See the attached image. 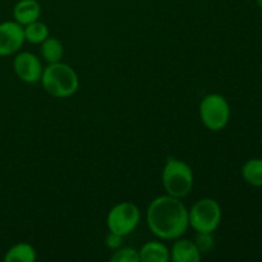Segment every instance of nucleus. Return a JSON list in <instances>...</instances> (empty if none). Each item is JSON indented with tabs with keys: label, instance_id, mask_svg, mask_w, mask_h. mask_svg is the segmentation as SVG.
Segmentation results:
<instances>
[{
	"label": "nucleus",
	"instance_id": "obj_1",
	"mask_svg": "<svg viewBox=\"0 0 262 262\" xmlns=\"http://www.w3.org/2000/svg\"><path fill=\"white\" fill-rule=\"evenodd\" d=\"M148 229L164 241L181 238L189 227L188 210L181 199L164 194L152 200L146 212Z\"/></svg>",
	"mask_w": 262,
	"mask_h": 262
},
{
	"label": "nucleus",
	"instance_id": "obj_2",
	"mask_svg": "<svg viewBox=\"0 0 262 262\" xmlns=\"http://www.w3.org/2000/svg\"><path fill=\"white\" fill-rule=\"evenodd\" d=\"M40 82L42 89L56 99L73 96L79 87L77 72L69 64L63 63L61 60L48 64V67L43 68Z\"/></svg>",
	"mask_w": 262,
	"mask_h": 262
},
{
	"label": "nucleus",
	"instance_id": "obj_3",
	"mask_svg": "<svg viewBox=\"0 0 262 262\" xmlns=\"http://www.w3.org/2000/svg\"><path fill=\"white\" fill-rule=\"evenodd\" d=\"M161 182L166 194L183 199L193 188V171L186 161L170 156L166 159L161 173Z\"/></svg>",
	"mask_w": 262,
	"mask_h": 262
},
{
	"label": "nucleus",
	"instance_id": "obj_4",
	"mask_svg": "<svg viewBox=\"0 0 262 262\" xmlns=\"http://www.w3.org/2000/svg\"><path fill=\"white\" fill-rule=\"evenodd\" d=\"M222 222V207L210 197L197 200L188 210L189 227L196 233H214Z\"/></svg>",
	"mask_w": 262,
	"mask_h": 262
},
{
	"label": "nucleus",
	"instance_id": "obj_5",
	"mask_svg": "<svg viewBox=\"0 0 262 262\" xmlns=\"http://www.w3.org/2000/svg\"><path fill=\"white\" fill-rule=\"evenodd\" d=\"M200 118L207 129L222 130L230 119V106L228 100L220 94H209L201 100Z\"/></svg>",
	"mask_w": 262,
	"mask_h": 262
},
{
	"label": "nucleus",
	"instance_id": "obj_6",
	"mask_svg": "<svg viewBox=\"0 0 262 262\" xmlns=\"http://www.w3.org/2000/svg\"><path fill=\"white\" fill-rule=\"evenodd\" d=\"M141 220V211L135 204L129 201H123L115 205L109 211L106 217V225L109 232L115 234L125 235L135 232Z\"/></svg>",
	"mask_w": 262,
	"mask_h": 262
},
{
	"label": "nucleus",
	"instance_id": "obj_7",
	"mask_svg": "<svg viewBox=\"0 0 262 262\" xmlns=\"http://www.w3.org/2000/svg\"><path fill=\"white\" fill-rule=\"evenodd\" d=\"M23 26L15 20L0 23V56H9L18 53L25 43Z\"/></svg>",
	"mask_w": 262,
	"mask_h": 262
},
{
	"label": "nucleus",
	"instance_id": "obj_8",
	"mask_svg": "<svg viewBox=\"0 0 262 262\" xmlns=\"http://www.w3.org/2000/svg\"><path fill=\"white\" fill-rule=\"evenodd\" d=\"M13 69L20 81L30 84L40 82L43 71L40 59L35 54L28 53V51H23L14 56Z\"/></svg>",
	"mask_w": 262,
	"mask_h": 262
},
{
	"label": "nucleus",
	"instance_id": "obj_9",
	"mask_svg": "<svg viewBox=\"0 0 262 262\" xmlns=\"http://www.w3.org/2000/svg\"><path fill=\"white\" fill-rule=\"evenodd\" d=\"M201 252L196 243L186 238H177L170 251V260L174 262H199Z\"/></svg>",
	"mask_w": 262,
	"mask_h": 262
},
{
	"label": "nucleus",
	"instance_id": "obj_10",
	"mask_svg": "<svg viewBox=\"0 0 262 262\" xmlns=\"http://www.w3.org/2000/svg\"><path fill=\"white\" fill-rule=\"evenodd\" d=\"M41 15V7L37 0H19L13 8V17L15 22L22 26L38 20Z\"/></svg>",
	"mask_w": 262,
	"mask_h": 262
},
{
	"label": "nucleus",
	"instance_id": "obj_11",
	"mask_svg": "<svg viewBox=\"0 0 262 262\" xmlns=\"http://www.w3.org/2000/svg\"><path fill=\"white\" fill-rule=\"evenodd\" d=\"M138 252L142 262H168L170 260L169 248L159 241H148Z\"/></svg>",
	"mask_w": 262,
	"mask_h": 262
},
{
	"label": "nucleus",
	"instance_id": "obj_12",
	"mask_svg": "<svg viewBox=\"0 0 262 262\" xmlns=\"http://www.w3.org/2000/svg\"><path fill=\"white\" fill-rule=\"evenodd\" d=\"M36 260V251L31 245L25 242L17 243L7 251L5 262H33Z\"/></svg>",
	"mask_w": 262,
	"mask_h": 262
},
{
	"label": "nucleus",
	"instance_id": "obj_13",
	"mask_svg": "<svg viewBox=\"0 0 262 262\" xmlns=\"http://www.w3.org/2000/svg\"><path fill=\"white\" fill-rule=\"evenodd\" d=\"M64 55V48L63 43L55 37H50L41 42V56H42L43 60L48 64L51 63H58L61 60Z\"/></svg>",
	"mask_w": 262,
	"mask_h": 262
},
{
	"label": "nucleus",
	"instance_id": "obj_14",
	"mask_svg": "<svg viewBox=\"0 0 262 262\" xmlns=\"http://www.w3.org/2000/svg\"><path fill=\"white\" fill-rule=\"evenodd\" d=\"M242 177L246 183L253 187H262V159H251L242 168Z\"/></svg>",
	"mask_w": 262,
	"mask_h": 262
},
{
	"label": "nucleus",
	"instance_id": "obj_15",
	"mask_svg": "<svg viewBox=\"0 0 262 262\" xmlns=\"http://www.w3.org/2000/svg\"><path fill=\"white\" fill-rule=\"evenodd\" d=\"M23 30H25L26 41L33 43V45L41 43L45 38L49 37L48 26L43 22H40V20H35L30 25L23 26Z\"/></svg>",
	"mask_w": 262,
	"mask_h": 262
},
{
	"label": "nucleus",
	"instance_id": "obj_16",
	"mask_svg": "<svg viewBox=\"0 0 262 262\" xmlns=\"http://www.w3.org/2000/svg\"><path fill=\"white\" fill-rule=\"evenodd\" d=\"M112 262H140V252L132 247H119L110 257Z\"/></svg>",
	"mask_w": 262,
	"mask_h": 262
},
{
	"label": "nucleus",
	"instance_id": "obj_17",
	"mask_svg": "<svg viewBox=\"0 0 262 262\" xmlns=\"http://www.w3.org/2000/svg\"><path fill=\"white\" fill-rule=\"evenodd\" d=\"M194 243H196L201 255L207 253L214 247V235H212V233H197Z\"/></svg>",
	"mask_w": 262,
	"mask_h": 262
},
{
	"label": "nucleus",
	"instance_id": "obj_18",
	"mask_svg": "<svg viewBox=\"0 0 262 262\" xmlns=\"http://www.w3.org/2000/svg\"><path fill=\"white\" fill-rule=\"evenodd\" d=\"M123 243V237L119 234H115V233L109 232V234L105 238V245H106L107 248L110 250H118L119 247H122Z\"/></svg>",
	"mask_w": 262,
	"mask_h": 262
},
{
	"label": "nucleus",
	"instance_id": "obj_19",
	"mask_svg": "<svg viewBox=\"0 0 262 262\" xmlns=\"http://www.w3.org/2000/svg\"><path fill=\"white\" fill-rule=\"evenodd\" d=\"M256 4L258 5V8L262 9V0H256Z\"/></svg>",
	"mask_w": 262,
	"mask_h": 262
}]
</instances>
